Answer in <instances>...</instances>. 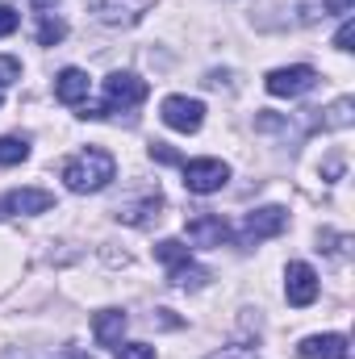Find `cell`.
I'll use <instances>...</instances> for the list:
<instances>
[{
	"instance_id": "6da1fadb",
	"label": "cell",
	"mask_w": 355,
	"mask_h": 359,
	"mask_svg": "<svg viewBox=\"0 0 355 359\" xmlns=\"http://www.w3.org/2000/svg\"><path fill=\"white\" fill-rule=\"evenodd\" d=\"M113 176H117V163L100 147H88V151H80V155H72L63 163V184L72 192H100Z\"/></svg>"
},
{
	"instance_id": "7a4b0ae2",
	"label": "cell",
	"mask_w": 355,
	"mask_h": 359,
	"mask_svg": "<svg viewBox=\"0 0 355 359\" xmlns=\"http://www.w3.org/2000/svg\"><path fill=\"white\" fill-rule=\"evenodd\" d=\"M142 100H147V80H138L130 72H113L105 80V100L100 104H88L84 117H113V113H126V109H134Z\"/></svg>"
},
{
	"instance_id": "3957f363",
	"label": "cell",
	"mask_w": 355,
	"mask_h": 359,
	"mask_svg": "<svg viewBox=\"0 0 355 359\" xmlns=\"http://www.w3.org/2000/svg\"><path fill=\"white\" fill-rule=\"evenodd\" d=\"M117 217H121V222H130V226H138V230L155 226V222L163 217V192H159L155 184L138 188V196H130V201H121V205H117Z\"/></svg>"
},
{
	"instance_id": "277c9868",
	"label": "cell",
	"mask_w": 355,
	"mask_h": 359,
	"mask_svg": "<svg viewBox=\"0 0 355 359\" xmlns=\"http://www.w3.org/2000/svg\"><path fill=\"white\" fill-rule=\"evenodd\" d=\"M288 226V213L280 205H264V209H251L243 217V230H239V243L251 247V243H264V238H276L280 230Z\"/></svg>"
},
{
	"instance_id": "5b68a950",
	"label": "cell",
	"mask_w": 355,
	"mask_h": 359,
	"mask_svg": "<svg viewBox=\"0 0 355 359\" xmlns=\"http://www.w3.org/2000/svg\"><path fill=\"white\" fill-rule=\"evenodd\" d=\"M180 168H184V188L196 192V196H209V192H217L230 180V168L222 159H188Z\"/></svg>"
},
{
	"instance_id": "8992f818",
	"label": "cell",
	"mask_w": 355,
	"mask_h": 359,
	"mask_svg": "<svg viewBox=\"0 0 355 359\" xmlns=\"http://www.w3.org/2000/svg\"><path fill=\"white\" fill-rule=\"evenodd\" d=\"M163 126H172L180 134H196L205 126V104L192 96H168L163 100Z\"/></svg>"
},
{
	"instance_id": "52a82bcc",
	"label": "cell",
	"mask_w": 355,
	"mask_h": 359,
	"mask_svg": "<svg viewBox=\"0 0 355 359\" xmlns=\"http://www.w3.org/2000/svg\"><path fill=\"white\" fill-rule=\"evenodd\" d=\"M314 84H318V72L305 67V63H297V67H276V72L267 76V92H272V96H305Z\"/></svg>"
},
{
	"instance_id": "ba28073f",
	"label": "cell",
	"mask_w": 355,
	"mask_h": 359,
	"mask_svg": "<svg viewBox=\"0 0 355 359\" xmlns=\"http://www.w3.org/2000/svg\"><path fill=\"white\" fill-rule=\"evenodd\" d=\"M284 297H288V305H297V309L314 305V301H318V271L309 268V264H288Z\"/></svg>"
},
{
	"instance_id": "9c48e42d",
	"label": "cell",
	"mask_w": 355,
	"mask_h": 359,
	"mask_svg": "<svg viewBox=\"0 0 355 359\" xmlns=\"http://www.w3.org/2000/svg\"><path fill=\"white\" fill-rule=\"evenodd\" d=\"M46 209H55V192H46V188H13V192L0 196V217H8V213H46Z\"/></svg>"
},
{
	"instance_id": "30bf717a",
	"label": "cell",
	"mask_w": 355,
	"mask_h": 359,
	"mask_svg": "<svg viewBox=\"0 0 355 359\" xmlns=\"http://www.w3.org/2000/svg\"><path fill=\"white\" fill-rule=\"evenodd\" d=\"M230 238V226L217 217V213H196V217H188V243H196V247H222Z\"/></svg>"
},
{
	"instance_id": "8fae6325",
	"label": "cell",
	"mask_w": 355,
	"mask_h": 359,
	"mask_svg": "<svg viewBox=\"0 0 355 359\" xmlns=\"http://www.w3.org/2000/svg\"><path fill=\"white\" fill-rule=\"evenodd\" d=\"M126 326H130V318H126L121 309H100V313L92 318V334H96V343H100V347H109V351H117V347H121Z\"/></svg>"
},
{
	"instance_id": "7c38bea8",
	"label": "cell",
	"mask_w": 355,
	"mask_h": 359,
	"mask_svg": "<svg viewBox=\"0 0 355 359\" xmlns=\"http://www.w3.org/2000/svg\"><path fill=\"white\" fill-rule=\"evenodd\" d=\"M55 96H59L63 104H84V100L92 96L88 72H80V67H63L59 80H55Z\"/></svg>"
},
{
	"instance_id": "4fadbf2b",
	"label": "cell",
	"mask_w": 355,
	"mask_h": 359,
	"mask_svg": "<svg viewBox=\"0 0 355 359\" xmlns=\"http://www.w3.org/2000/svg\"><path fill=\"white\" fill-rule=\"evenodd\" d=\"M297 351H301V359H347L351 355L343 334H309Z\"/></svg>"
},
{
	"instance_id": "5bb4252c",
	"label": "cell",
	"mask_w": 355,
	"mask_h": 359,
	"mask_svg": "<svg viewBox=\"0 0 355 359\" xmlns=\"http://www.w3.org/2000/svg\"><path fill=\"white\" fill-rule=\"evenodd\" d=\"M151 0H96V17L105 25H134Z\"/></svg>"
},
{
	"instance_id": "9a60e30c",
	"label": "cell",
	"mask_w": 355,
	"mask_h": 359,
	"mask_svg": "<svg viewBox=\"0 0 355 359\" xmlns=\"http://www.w3.org/2000/svg\"><path fill=\"white\" fill-rule=\"evenodd\" d=\"M168 280L176 284V288H205L209 284V271L201 268V264H192V259H180L168 268Z\"/></svg>"
},
{
	"instance_id": "2e32d148",
	"label": "cell",
	"mask_w": 355,
	"mask_h": 359,
	"mask_svg": "<svg viewBox=\"0 0 355 359\" xmlns=\"http://www.w3.org/2000/svg\"><path fill=\"white\" fill-rule=\"evenodd\" d=\"M351 96H343V100H335V104H330V109H326V117H322V121H318V126H322V130H343V126H351Z\"/></svg>"
},
{
	"instance_id": "e0dca14e",
	"label": "cell",
	"mask_w": 355,
	"mask_h": 359,
	"mask_svg": "<svg viewBox=\"0 0 355 359\" xmlns=\"http://www.w3.org/2000/svg\"><path fill=\"white\" fill-rule=\"evenodd\" d=\"M25 155H29L25 138H0V168H13V163H21Z\"/></svg>"
},
{
	"instance_id": "ac0fdd59",
	"label": "cell",
	"mask_w": 355,
	"mask_h": 359,
	"mask_svg": "<svg viewBox=\"0 0 355 359\" xmlns=\"http://www.w3.org/2000/svg\"><path fill=\"white\" fill-rule=\"evenodd\" d=\"M67 38V25L59 21V17H42V25H38V42L42 46H55V42H63Z\"/></svg>"
},
{
	"instance_id": "d6986e66",
	"label": "cell",
	"mask_w": 355,
	"mask_h": 359,
	"mask_svg": "<svg viewBox=\"0 0 355 359\" xmlns=\"http://www.w3.org/2000/svg\"><path fill=\"white\" fill-rule=\"evenodd\" d=\"M155 259H163V264L172 268V264H180V259H188V247H184L180 238H163V243L155 247Z\"/></svg>"
},
{
	"instance_id": "ffe728a7",
	"label": "cell",
	"mask_w": 355,
	"mask_h": 359,
	"mask_svg": "<svg viewBox=\"0 0 355 359\" xmlns=\"http://www.w3.org/2000/svg\"><path fill=\"white\" fill-rule=\"evenodd\" d=\"M113 355L117 359H155V347H147V343H121Z\"/></svg>"
},
{
	"instance_id": "44dd1931",
	"label": "cell",
	"mask_w": 355,
	"mask_h": 359,
	"mask_svg": "<svg viewBox=\"0 0 355 359\" xmlns=\"http://www.w3.org/2000/svg\"><path fill=\"white\" fill-rule=\"evenodd\" d=\"M13 80H21V63L13 55H0V88H8Z\"/></svg>"
},
{
	"instance_id": "7402d4cb",
	"label": "cell",
	"mask_w": 355,
	"mask_h": 359,
	"mask_svg": "<svg viewBox=\"0 0 355 359\" xmlns=\"http://www.w3.org/2000/svg\"><path fill=\"white\" fill-rule=\"evenodd\" d=\"M17 25H21V13H17L13 4H0V38H8Z\"/></svg>"
},
{
	"instance_id": "603a6c76",
	"label": "cell",
	"mask_w": 355,
	"mask_h": 359,
	"mask_svg": "<svg viewBox=\"0 0 355 359\" xmlns=\"http://www.w3.org/2000/svg\"><path fill=\"white\" fill-rule=\"evenodd\" d=\"M351 42H355V21L347 17V21L339 25V34H335V46H339V50H355Z\"/></svg>"
},
{
	"instance_id": "cb8c5ba5",
	"label": "cell",
	"mask_w": 355,
	"mask_h": 359,
	"mask_svg": "<svg viewBox=\"0 0 355 359\" xmlns=\"http://www.w3.org/2000/svg\"><path fill=\"white\" fill-rule=\"evenodd\" d=\"M205 359H260L251 347H222V351H213V355H205Z\"/></svg>"
},
{
	"instance_id": "d4e9b609",
	"label": "cell",
	"mask_w": 355,
	"mask_h": 359,
	"mask_svg": "<svg viewBox=\"0 0 355 359\" xmlns=\"http://www.w3.org/2000/svg\"><path fill=\"white\" fill-rule=\"evenodd\" d=\"M151 159H159V163H184L176 151H172V147H163V142H155V147H151Z\"/></svg>"
},
{
	"instance_id": "484cf974",
	"label": "cell",
	"mask_w": 355,
	"mask_h": 359,
	"mask_svg": "<svg viewBox=\"0 0 355 359\" xmlns=\"http://www.w3.org/2000/svg\"><path fill=\"white\" fill-rule=\"evenodd\" d=\"M59 359H96L92 351H84V347H63V355Z\"/></svg>"
},
{
	"instance_id": "4316f807",
	"label": "cell",
	"mask_w": 355,
	"mask_h": 359,
	"mask_svg": "<svg viewBox=\"0 0 355 359\" xmlns=\"http://www.w3.org/2000/svg\"><path fill=\"white\" fill-rule=\"evenodd\" d=\"M351 4L355 0H326V8H330V13H343V17L351 13Z\"/></svg>"
},
{
	"instance_id": "83f0119b",
	"label": "cell",
	"mask_w": 355,
	"mask_h": 359,
	"mask_svg": "<svg viewBox=\"0 0 355 359\" xmlns=\"http://www.w3.org/2000/svg\"><path fill=\"white\" fill-rule=\"evenodd\" d=\"M29 4H34V8H51L55 0H29Z\"/></svg>"
},
{
	"instance_id": "f1b7e54d",
	"label": "cell",
	"mask_w": 355,
	"mask_h": 359,
	"mask_svg": "<svg viewBox=\"0 0 355 359\" xmlns=\"http://www.w3.org/2000/svg\"><path fill=\"white\" fill-rule=\"evenodd\" d=\"M0 104H4V88H0Z\"/></svg>"
}]
</instances>
